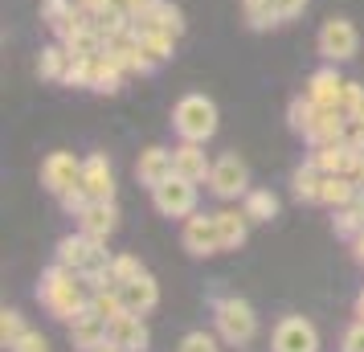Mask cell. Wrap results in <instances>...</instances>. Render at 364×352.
<instances>
[{
	"instance_id": "17",
	"label": "cell",
	"mask_w": 364,
	"mask_h": 352,
	"mask_svg": "<svg viewBox=\"0 0 364 352\" xmlns=\"http://www.w3.org/2000/svg\"><path fill=\"white\" fill-rule=\"evenodd\" d=\"M172 160H176V176L193 181V185L209 181V172H213V160L205 156V144H188L184 139L181 148H172Z\"/></svg>"
},
{
	"instance_id": "22",
	"label": "cell",
	"mask_w": 364,
	"mask_h": 352,
	"mask_svg": "<svg viewBox=\"0 0 364 352\" xmlns=\"http://www.w3.org/2000/svg\"><path fill=\"white\" fill-rule=\"evenodd\" d=\"M250 225L254 221L246 218V209H221L217 213V234H221V250H242L250 238Z\"/></svg>"
},
{
	"instance_id": "5",
	"label": "cell",
	"mask_w": 364,
	"mask_h": 352,
	"mask_svg": "<svg viewBox=\"0 0 364 352\" xmlns=\"http://www.w3.org/2000/svg\"><path fill=\"white\" fill-rule=\"evenodd\" d=\"M209 188H213V197H221V201H237V197H246V193H250V168H246V160H242V156H233V151H225L221 160H213Z\"/></svg>"
},
{
	"instance_id": "32",
	"label": "cell",
	"mask_w": 364,
	"mask_h": 352,
	"mask_svg": "<svg viewBox=\"0 0 364 352\" xmlns=\"http://www.w3.org/2000/svg\"><path fill=\"white\" fill-rule=\"evenodd\" d=\"M111 274H115V283H132V279H139L144 274V267H139V258H132V254H115L111 258Z\"/></svg>"
},
{
	"instance_id": "7",
	"label": "cell",
	"mask_w": 364,
	"mask_h": 352,
	"mask_svg": "<svg viewBox=\"0 0 364 352\" xmlns=\"http://www.w3.org/2000/svg\"><path fill=\"white\" fill-rule=\"evenodd\" d=\"M270 352H319L315 324L307 316H282L270 336Z\"/></svg>"
},
{
	"instance_id": "42",
	"label": "cell",
	"mask_w": 364,
	"mask_h": 352,
	"mask_svg": "<svg viewBox=\"0 0 364 352\" xmlns=\"http://www.w3.org/2000/svg\"><path fill=\"white\" fill-rule=\"evenodd\" d=\"M356 119H364V107H360V115H356Z\"/></svg>"
},
{
	"instance_id": "24",
	"label": "cell",
	"mask_w": 364,
	"mask_h": 352,
	"mask_svg": "<svg viewBox=\"0 0 364 352\" xmlns=\"http://www.w3.org/2000/svg\"><path fill=\"white\" fill-rule=\"evenodd\" d=\"M360 197V185L352 176H323L319 185V205H331V209H344Z\"/></svg>"
},
{
	"instance_id": "14",
	"label": "cell",
	"mask_w": 364,
	"mask_h": 352,
	"mask_svg": "<svg viewBox=\"0 0 364 352\" xmlns=\"http://www.w3.org/2000/svg\"><path fill=\"white\" fill-rule=\"evenodd\" d=\"M168 176H176V160H172V151L168 148H144L139 151V160H135V181L144 188H156L164 185Z\"/></svg>"
},
{
	"instance_id": "10",
	"label": "cell",
	"mask_w": 364,
	"mask_h": 352,
	"mask_svg": "<svg viewBox=\"0 0 364 352\" xmlns=\"http://www.w3.org/2000/svg\"><path fill=\"white\" fill-rule=\"evenodd\" d=\"M184 250L193 258H209V254H221V234H217V213H193L184 218Z\"/></svg>"
},
{
	"instance_id": "31",
	"label": "cell",
	"mask_w": 364,
	"mask_h": 352,
	"mask_svg": "<svg viewBox=\"0 0 364 352\" xmlns=\"http://www.w3.org/2000/svg\"><path fill=\"white\" fill-rule=\"evenodd\" d=\"M25 332H29V328H25V316L13 311V307H4V311H0V344H4V348H13Z\"/></svg>"
},
{
	"instance_id": "12",
	"label": "cell",
	"mask_w": 364,
	"mask_h": 352,
	"mask_svg": "<svg viewBox=\"0 0 364 352\" xmlns=\"http://www.w3.org/2000/svg\"><path fill=\"white\" fill-rule=\"evenodd\" d=\"M82 188L90 201H115V172H111V160L102 151L82 160Z\"/></svg>"
},
{
	"instance_id": "18",
	"label": "cell",
	"mask_w": 364,
	"mask_h": 352,
	"mask_svg": "<svg viewBox=\"0 0 364 352\" xmlns=\"http://www.w3.org/2000/svg\"><path fill=\"white\" fill-rule=\"evenodd\" d=\"M115 225H119V209H115V201H90L78 213V230L82 234H90V238H107L115 234Z\"/></svg>"
},
{
	"instance_id": "1",
	"label": "cell",
	"mask_w": 364,
	"mask_h": 352,
	"mask_svg": "<svg viewBox=\"0 0 364 352\" xmlns=\"http://www.w3.org/2000/svg\"><path fill=\"white\" fill-rule=\"evenodd\" d=\"M37 299L50 307L53 316L62 319V324H74V319L82 316L86 307H90V287L78 270L62 267V262H53L46 274H41V287H37Z\"/></svg>"
},
{
	"instance_id": "27",
	"label": "cell",
	"mask_w": 364,
	"mask_h": 352,
	"mask_svg": "<svg viewBox=\"0 0 364 352\" xmlns=\"http://www.w3.org/2000/svg\"><path fill=\"white\" fill-rule=\"evenodd\" d=\"M291 185H295V197L307 205H319V185H323V172L307 160L303 168H295V176H291Z\"/></svg>"
},
{
	"instance_id": "19",
	"label": "cell",
	"mask_w": 364,
	"mask_h": 352,
	"mask_svg": "<svg viewBox=\"0 0 364 352\" xmlns=\"http://www.w3.org/2000/svg\"><path fill=\"white\" fill-rule=\"evenodd\" d=\"M119 295H123V307H127V311L144 316V311H151V307L160 303V287H156V279L144 270L139 279H132V283L119 287Z\"/></svg>"
},
{
	"instance_id": "30",
	"label": "cell",
	"mask_w": 364,
	"mask_h": 352,
	"mask_svg": "<svg viewBox=\"0 0 364 352\" xmlns=\"http://www.w3.org/2000/svg\"><path fill=\"white\" fill-rule=\"evenodd\" d=\"M331 225H336V234H340V238H356V234L364 230V213H360V205L352 201V205H344V209H336Z\"/></svg>"
},
{
	"instance_id": "36",
	"label": "cell",
	"mask_w": 364,
	"mask_h": 352,
	"mask_svg": "<svg viewBox=\"0 0 364 352\" xmlns=\"http://www.w3.org/2000/svg\"><path fill=\"white\" fill-rule=\"evenodd\" d=\"M9 352H50V344H46V336H41V332H33V328H29V332L21 336Z\"/></svg>"
},
{
	"instance_id": "2",
	"label": "cell",
	"mask_w": 364,
	"mask_h": 352,
	"mask_svg": "<svg viewBox=\"0 0 364 352\" xmlns=\"http://www.w3.org/2000/svg\"><path fill=\"white\" fill-rule=\"evenodd\" d=\"M172 127H176V135L188 139V144H209L217 135L213 99H205V95H184V99L172 107Z\"/></svg>"
},
{
	"instance_id": "23",
	"label": "cell",
	"mask_w": 364,
	"mask_h": 352,
	"mask_svg": "<svg viewBox=\"0 0 364 352\" xmlns=\"http://www.w3.org/2000/svg\"><path fill=\"white\" fill-rule=\"evenodd\" d=\"M119 86H123V70H119L107 53L90 58V82H86V90H95V95H115Z\"/></svg>"
},
{
	"instance_id": "20",
	"label": "cell",
	"mask_w": 364,
	"mask_h": 352,
	"mask_svg": "<svg viewBox=\"0 0 364 352\" xmlns=\"http://www.w3.org/2000/svg\"><path fill=\"white\" fill-rule=\"evenodd\" d=\"M344 127H348V119L340 115V111H319V115L311 119V127L303 132V139H307L311 148H328V144H340V139H344Z\"/></svg>"
},
{
	"instance_id": "43",
	"label": "cell",
	"mask_w": 364,
	"mask_h": 352,
	"mask_svg": "<svg viewBox=\"0 0 364 352\" xmlns=\"http://www.w3.org/2000/svg\"><path fill=\"white\" fill-rule=\"evenodd\" d=\"M344 352H348V348H344Z\"/></svg>"
},
{
	"instance_id": "28",
	"label": "cell",
	"mask_w": 364,
	"mask_h": 352,
	"mask_svg": "<svg viewBox=\"0 0 364 352\" xmlns=\"http://www.w3.org/2000/svg\"><path fill=\"white\" fill-rule=\"evenodd\" d=\"M90 311L102 316L107 324L115 316H123L127 307H123V295H119V287H102V291H90Z\"/></svg>"
},
{
	"instance_id": "21",
	"label": "cell",
	"mask_w": 364,
	"mask_h": 352,
	"mask_svg": "<svg viewBox=\"0 0 364 352\" xmlns=\"http://www.w3.org/2000/svg\"><path fill=\"white\" fill-rule=\"evenodd\" d=\"M70 340H74V348H82V352H95L99 344H107V319L95 316L90 307H86L82 316L70 324Z\"/></svg>"
},
{
	"instance_id": "9",
	"label": "cell",
	"mask_w": 364,
	"mask_h": 352,
	"mask_svg": "<svg viewBox=\"0 0 364 352\" xmlns=\"http://www.w3.org/2000/svg\"><path fill=\"white\" fill-rule=\"evenodd\" d=\"M360 50V33H356V25L344 17H331L323 29H319V53L328 58V62H348V58H356Z\"/></svg>"
},
{
	"instance_id": "26",
	"label": "cell",
	"mask_w": 364,
	"mask_h": 352,
	"mask_svg": "<svg viewBox=\"0 0 364 352\" xmlns=\"http://www.w3.org/2000/svg\"><path fill=\"white\" fill-rule=\"evenodd\" d=\"M242 209H246L250 221H270L279 213V197L270 188H250L246 197H242Z\"/></svg>"
},
{
	"instance_id": "6",
	"label": "cell",
	"mask_w": 364,
	"mask_h": 352,
	"mask_svg": "<svg viewBox=\"0 0 364 352\" xmlns=\"http://www.w3.org/2000/svg\"><path fill=\"white\" fill-rule=\"evenodd\" d=\"M151 201L164 218H193L197 213V185L184 176H168L164 185L151 188Z\"/></svg>"
},
{
	"instance_id": "39",
	"label": "cell",
	"mask_w": 364,
	"mask_h": 352,
	"mask_svg": "<svg viewBox=\"0 0 364 352\" xmlns=\"http://www.w3.org/2000/svg\"><path fill=\"white\" fill-rule=\"evenodd\" d=\"M352 254H356V262L364 267V230H360L356 238H352Z\"/></svg>"
},
{
	"instance_id": "40",
	"label": "cell",
	"mask_w": 364,
	"mask_h": 352,
	"mask_svg": "<svg viewBox=\"0 0 364 352\" xmlns=\"http://www.w3.org/2000/svg\"><path fill=\"white\" fill-rule=\"evenodd\" d=\"M95 352H127V348H119L115 340H107V344H99V348H95Z\"/></svg>"
},
{
	"instance_id": "3",
	"label": "cell",
	"mask_w": 364,
	"mask_h": 352,
	"mask_svg": "<svg viewBox=\"0 0 364 352\" xmlns=\"http://www.w3.org/2000/svg\"><path fill=\"white\" fill-rule=\"evenodd\" d=\"M213 319H217V336L233 344V348H246L250 340L258 336V316H254V307L246 299H237V295H225V299L213 303Z\"/></svg>"
},
{
	"instance_id": "16",
	"label": "cell",
	"mask_w": 364,
	"mask_h": 352,
	"mask_svg": "<svg viewBox=\"0 0 364 352\" xmlns=\"http://www.w3.org/2000/svg\"><path fill=\"white\" fill-rule=\"evenodd\" d=\"M107 340H115L119 348H127V352H144L151 336H148V324H144V316L123 311V316H115L111 324H107Z\"/></svg>"
},
{
	"instance_id": "15",
	"label": "cell",
	"mask_w": 364,
	"mask_h": 352,
	"mask_svg": "<svg viewBox=\"0 0 364 352\" xmlns=\"http://www.w3.org/2000/svg\"><path fill=\"white\" fill-rule=\"evenodd\" d=\"M307 99L319 107V111H340V95H344V78L336 74V66H323L315 70L311 78H307V90H303Z\"/></svg>"
},
{
	"instance_id": "37",
	"label": "cell",
	"mask_w": 364,
	"mask_h": 352,
	"mask_svg": "<svg viewBox=\"0 0 364 352\" xmlns=\"http://www.w3.org/2000/svg\"><path fill=\"white\" fill-rule=\"evenodd\" d=\"M344 348L348 352H364V324H360V319H356V324L344 332Z\"/></svg>"
},
{
	"instance_id": "41",
	"label": "cell",
	"mask_w": 364,
	"mask_h": 352,
	"mask_svg": "<svg viewBox=\"0 0 364 352\" xmlns=\"http://www.w3.org/2000/svg\"><path fill=\"white\" fill-rule=\"evenodd\" d=\"M356 319H360V324H364V291H360V295H356Z\"/></svg>"
},
{
	"instance_id": "4",
	"label": "cell",
	"mask_w": 364,
	"mask_h": 352,
	"mask_svg": "<svg viewBox=\"0 0 364 352\" xmlns=\"http://www.w3.org/2000/svg\"><path fill=\"white\" fill-rule=\"evenodd\" d=\"M58 262L70 270H78V274H86V270H95V267H107L111 254H107V242L102 238H90L78 230V234H66L58 242Z\"/></svg>"
},
{
	"instance_id": "35",
	"label": "cell",
	"mask_w": 364,
	"mask_h": 352,
	"mask_svg": "<svg viewBox=\"0 0 364 352\" xmlns=\"http://www.w3.org/2000/svg\"><path fill=\"white\" fill-rule=\"evenodd\" d=\"M58 201H62V209H66V213H74V218H78L86 205H90V197H86V188L78 185V188H70V193H62Z\"/></svg>"
},
{
	"instance_id": "8",
	"label": "cell",
	"mask_w": 364,
	"mask_h": 352,
	"mask_svg": "<svg viewBox=\"0 0 364 352\" xmlns=\"http://www.w3.org/2000/svg\"><path fill=\"white\" fill-rule=\"evenodd\" d=\"M41 185L50 188L53 197H62L70 188L82 185V160L74 151H50L46 164H41Z\"/></svg>"
},
{
	"instance_id": "34",
	"label": "cell",
	"mask_w": 364,
	"mask_h": 352,
	"mask_svg": "<svg viewBox=\"0 0 364 352\" xmlns=\"http://www.w3.org/2000/svg\"><path fill=\"white\" fill-rule=\"evenodd\" d=\"M176 352H221V344H217V336H209V332H188Z\"/></svg>"
},
{
	"instance_id": "11",
	"label": "cell",
	"mask_w": 364,
	"mask_h": 352,
	"mask_svg": "<svg viewBox=\"0 0 364 352\" xmlns=\"http://www.w3.org/2000/svg\"><path fill=\"white\" fill-rule=\"evenodd\" d=\"M246 4V21L250 29H274L287 25L291 17H299L307 9V0H242Z\"/></svg>"
},
{
	"instance_id": "13",
	"label": "cell",
	"mask_w": 364,
	"mask_h": 352,
	"mask_svg": "<svg viewBox=\"0 0 364 352\" xmlns=\"http://www.w3.org/2000/svg\"><path fill=\"white\" fill-rule=\"evenodd\" d=\"M360 160H364V151L344 144V139H340V144H328V148H315V156H311V164L319 168L323 176H352Z\"/></svg>"
},
{
	"instance_id": "38",
	"label": "cell",
	"mask_w": 364,
	"mask_h": 352,
	"mask_svg": "<svg viewBox=\"0 0 364 352\" xmlns=\"http://www.w3.org/2000/svg\"><path fill=\"white\" fill-rule=\"evenodd\" d=\"M74 4L82 9L86 17H99V13H102V9H107V4H111V0H74Z\"/></svg>"
},
{
	"instance_id": "33",
	"label": "cell",
	"mask_w": 364,
	"mask_h": 352,
	"mask_svg": "<svg viewBox=\"0 0 364 352\" xmlns=\"http://www.w3.org/2000/svg\"><path fill=\"white\" fill-rule=\"evenodd\" d=\"M364 107V86L360 82H344V95H340V115L344 119H356Z\"/></svg>"
},
{
	"instance_id": "25",
	"label": "cell",
	"mask_w": 364,
	"mask_h": 352,
	"mask_svg": "<svg viewBox=\"0 0 364 352\" xmlns=\"http://www.w3.org/2000/svg\"><path fill=\"white\" fill-rule=\"evenodd\" d=\"M70 62H74V53L58 41V46H46L41 50V62H37V70H41V78H50V82H66L70 74Z\"/></svg>"
},
{
	"instance_id": "29",
	"label": "cell",
	"mask_w": 364,
	"mask_h": 352,
	"mask_svg": "<svg viewBox=\"0 0 364 352\" xmlns=\"http://www.w3.org/2000/svg\"><path fill=\"white\" fill-rule=\"evenodd\" d=\"M315 115H319V107H315L307 95H303V99H291V107H287V123H291V132H299V135L311 127Z\"/></svg>"
}]
</instances>
